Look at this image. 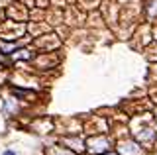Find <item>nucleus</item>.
I'll list each match as a JSON object with an SVG mask.
<instances>
[{
	"instance_id": "obj_1",
	"label": "nucleus",
	"mask_w": 157,
	"mask_h": 155,
	"mask_svg": "<svg viewBox=\"0 0 157 155\" xmlns=\"http://www.w3.org/2000/svg\"><path fill=\"white\" fill-rule=\"evenodd\" d=\"M4 155H14V151H4Z\"/></svg>"
}]
</instances>
